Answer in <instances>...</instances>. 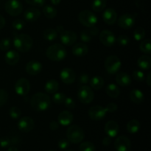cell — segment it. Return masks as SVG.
Masks as SVG:
<instances>
[{"instance_id":"obj_1","label":"cell","mask_w":151,"mask_h":151,"mask_svg":"<svg viewBox=\"0 0 151 151\" xmlns=\"http://www.w3.org/2000/svg\"><path fill=\"white\" fill-rule=\"evenodd\" d=\"M50 97L43 92L35 93L30 100L31 107L36 111H45L50 108Z\"/></svg>"},{"instance_id":"obj_2","label":"cell","mask_w":151,"mask_h":151,"mask_svg":"<svg viewBox=\"0 0 151 151\" xmlns=\"http://www.w3.org/2000/svg\"><path fill=\"white\" fill-rule=\"evenodd\" d=\"M15 48L22 52H27L31 50L33 45V40L27 34H18L13 38Z\"/></svg>"},{"instance_id":"obj_3","label":"cell","mask_w":151,"mask_h":151,"mask_svg":"<svg viewBox=\"0 0 151 151\" xmlns=\"http://www.w3.org/2000/svg\"><path fill=\"white\" fill-rule=\"evenodd\" d=\"M46 55L52 61H60L66 58V50L62 44H55L47 48Z\"/></svg>"},{"instance_id":"obj_4","label":"cell","mask_w":151,"mask_h":151,"mask_svg":"<svg viewBox=\"0 0 151 151\" xmlns=\"http://www.w3.org/2000/svg\"><path fill=\"white\" fill-rule=\"evenodd\" d=\"M66 137L69 142L72 144H78L84 139L85 134L81 127L73 125L69 126L66 131Z\"/></svg>"},{"instance_id":"obj_5","label":"cell","mask_w":151,"mask_h":151,"mask_svg":"<svg viewBox=\"0 0 151 151\" xmlns=\"http://www.w3.org/2000/svg\"><path fill=\"white\" fill-rule=\"evenodd\" d=\"M78 19L81 24L86 27L95 26L98 21L97 16L93 12L88 10H82L78 15Z\"/></svg>"},{"instance_id":"obj_6","label":"cell","mask_w":151,"mask_h":151,"mask_svg":"<svg viewBox=\"0 0 151 151\" xmlns=\"http://www.w3.org/2000/svg\"><path fill=\"white\" fill-rule=\"evenodd\" d=\"M105 69L106 72L111 75L116 74L122 67V62L120 59L116 55H110L106 59Z\"/></svg>"},{"instance_id":"obj_7","label":"cell","mask_w":151,"mask_h":151,"mask_svg":"<svg viewBox=\"0 0 151 151\" xmlns=\"http://www.w3.org/2000/svg\"><path fill=\"white\" fill-rule=\"evenodd\" d=\"M78 97L83 104H89L94 98V91L92 88L88 86H83L78 91Z\"/></svg>"},{"instance_id":"obj_8","label":"cell","mask_w":151,"mask_h":151,"mask_svg":"<svg viewBox=\"0 0 151 151\" xmlns=\"http://www.w3.org/2000/svg\"><path fill=\"white\" fill-rule=\"evenodd\" d=\"M5 11L12 16H17L22 13L23 5L19 0H9L6 2Z\"/></svg>"},{"instance_id":"obj_9","label":"cell","mask_w":151,"mask_h":151,"mask_svg":"<svg viewBox=\"0 0 151 151\" xmlns=\"http://www.w3.org/2000/svg\"><path fill=\"white\" fill-rule=\"evenodd\" d=\"M15 91L16 94L22 97H24L30 90V83L26 78H20L15 83Z\"/></svg>"},{"instance_id":"obj_10","label":"cell","mask_w":151,"mask_h":151,"mask_svg":"<svg viewBox=\"0 0 151 151\" xmlns=\"http://www.w3.org/2000/svg\"><path fill=\"white\" fill-rule=\"evenodd\" d=\"M106 114H107V111H106V108L101 106H92L88 110V116H89L90 119L95 121L103 119L106 116Z\"/></svg>"},{"instance_id":"obj_11","label":"cell","mask_w":151,"mask_h":151,"mask_svg":"<svg viewBox=\"0 0 151 151\" xmlns=\"http://www.w3.org/2000/svg\"><path fill=\"white\" fill-rule=\"evenodd\" d=\"M99 38L102 44L107 47H113L116 43V37L110 30H103L100 33Z\"/></svg>"},{"instance_id":"obj_12","label":"cell","mask_w":151,"mask_h":151,"mask_svg":"<svg viewBox=\"0 0 151 151\" xmlns=\"http://www.w3.org/2000/svg\"><path fill=\"white\" fill-rule=\"evenodd\" d=\"M35 127L34 120L29 116H23L18 122V128L24 133L30 132Z\"/></svg>"},{"instance_id":"obj_13","label":"cell","mask_w":151,"mask_h":151,"mask_svg":"<svg viewBox=\"0 0 151 151\" xmlns=\"http://www.w3.org/2000/svg\"><path fill=\"white\" fill-rule=\"evenodd\" d=\"M60 41L65 46H73L78 40L76 32L71 30H64L60 33Z\"/></svg>"},{"instance_id":"obj_14","label":"cell","mask_w":151,"mask_h":151,"mask_svg":"<svg viewBox=\"0 0 151 151\" xmlns=\"http://www.w3.org/2000/svg\"><path fill=\"white\" fill-rule=\"evenodd\" d=\"M114 147L116 151H129L131 147V140L125 136H119L115 140Z\"/></svg>"},{"instance_id":"obj_15","label":"cell","mask_w":151,"mask_h":151,"mask_svg":"<svg viewBox=\"0 0 151 151\" xmlns=\"http://www.w3.org/2000/svg\"><path fill=\"white\" fill-rule=\"evenodd\" d=\"M118 25L121 28L125 29H130L135 24V18L131 14H123L119 18L117 21Z\"/></svg>"},{"instance_id":"obj_16","label":"cell","mask_w":151,"mask_h":151,"mask_svg":"<svg viewBox=\"0 0 151 151\" xmlns=\"http://www.w3.org/2000/svg\"><path fill=\"white\" fill-rule=\"evenodd\" d=\"M60 78L62 82L65 84H72L75 82L76 73L70 68H64L60 71Z\"/></svg>"},{"instance_id":"obj_17","label":"cell","mask_w":151,"mask_h":151,"mask_svg":"<svg viewBox=\"0 0 151 151\" xmlns=\"http://www.w3.org/2000/svg\"><path fill=\"white\" fill-rule=\"evenodd\" d=\"M83 30L81 33V40L83 43H89L92 40L93 37L96 36L99 33V29L95 26L88 27Z\"/></svg>"},{"instance_id":"obj_18","label":"cell","mask_w":151,"mask_h":151,"mask_svg":"<svg viewBox=\"0 0 151 151\" xmlns=\"http://www.w3.org/2000/svg\"><path fill=\"white\" fill-rule=\"evenodd\" d=\"M42 65L40 62L36 61V60H31L29 61L26 65L25 70L27 74L29 75H37L41 72L42 70Z\"/></svg>"},{"instance_id":"obj_19","label":"cell","mask_w":151,"mask_h":151,"mask_svg":"<svg viewBox=\"0 0 151 151\" xmlns=\"http://www.w3.org/2000/svg\"><path fill=\"white\" fill-rule=\"evenodd\" d=\"M119 131V125L114 120H110L106 122L105 125V132L108 137L110 138H114L118 134Z\"/></svg>"},{"instance_id":"obj_20","label":"cell","mask_w":151,"mask_h":151,"mask_svg":"<svg viewBox=\"0 0 151 151\" xmlns=\"http://www.w3.org/2000/svg\"><path fill=\"white\" fill-rule=\"evenodd\" d=\"M40 16H41V12L35 7H29L27 9L26 11L24 13V17L25 20L30 23L36 22L39 19Z\"/></svg>"},{"instance_id":"obj_21","label":"cell","mask_w":151,"mask_h":151,"mask_svg":"<svg viewBox=\"0 0 151 151\" xmlns=\"http://www.w3.org/2000/svg\"><path fill=\"white\" fill-rule=\"evenodd\" d=\"M103 19L106 24L112 25L116 23L117 20V13L113 8H107L103 12Z\"/></svg>"},{"instance_id":"obj_22","label":"cell","mask_w":151,"mask_h":151,"mask_svg":"<svg viewBox=\"0 0 151 151\" xmlns=\"http://www.w3.org/2000/svg\"><path fill=\"white\" fill-rule=\"evenodd\" d=\"M74 119L73 114L69 111H63L58 116V123L63 126H68L72 122Z\"/></svg>"},{"instance_id":"obj_23","label":"cell","mask_w":151,"mask_h":151,"mask_svg":"<svg viewBox=\"0 0 151 151\" xmlns=\"http://www.w3.org/2000/svg\"><path fill=\"white\" fill-rule=\"evenodd\" d=\"M115 80H116V83L122 87L128 86L131 83V78L130 75L123 72H119V73L117 72Z\"/></svg>"},{"instance_id":"obj_24","label":"cell","mask_w":151,"mask_h":151,"mask_svg":"<svg viewBox=\"0 0 151 151\" xmlns=\"http://www.w3.org/2000/svg\"><path fill=\"white\" fill-rule=\"evenodd\" d=\"M19 59H20V55L15 50H9L4 55L5 62L10 66H14L17 64L19 61Z\"/></svg>"},{"instance_id":"obj_25","label":"cell","mask_w":151,"mask_h":151,"mask_svg":"<svg viewBox=\"0 0 151 151\" xmlns=\"http://www.w3.org/2000/svg\"><path fill=\"white\" fill-rule=\"evenodd\" d=\"M88 48L84 43H78L74 44L72 49V52L77 57H82L88 53Z\"/></svg>"},{"instance_id":"obj_26","label":"cell","mask_w":151,"mask_h":151,"mask_svg":"<svg viewBox=\"0 0 151 151\" xmlns=\"http://www.w3.org/2000/svg\"><path fill=\"white\" fill-rule=\"evenodd\" d=\"M130 99L133 103H136V104H140L144 101L145 96L142 91L139 89H133L132 91L130 92L129 94Z\"/></svg>"},{"instance_id":"obj_27","label":"cell","mask_w":151,"mask_h":151,"mask_svg":"<svg viewBox=\"0 0 151 151\" xmlns=\"http://www.w3.org/2000/svg\"><path fill=\"white\" fill-rule=\"evenodd\" d=\"M137 66L142 70H149L151 67V58L149 55H142L137 60Z\"/></svg>"},{"instance_id":"obj_28","label":"cell","mask_w":151,"mask_h":151,"mask_svg":"<svg viewBox=\"0 0 151 151\" xmlns=\"http://www.w3.org/2000/svg\"><path fill=\"white\" fill-rule=\"evenodd\" d=\"M59 88V83L56 80L51 79L46 83L44 86V89L48 94H54L57 92Z\"/></svg>"},{"instance_id":"obj_29","label":"cell","mask_w":151,"mask_h":151,"mask_svg":"<svg viewBox=\"0 0 151 151\" xmlns=\"http://www.w3.org/2000/svg\"><path fill=\"white\" fill-rule=\"evenodd\" d=\"M106 92L109 97H111V98H116L119 97V94H120V89L114 83H111L107 86L106 88Z\"/></svg>"},{"instance_id":"obj_30","label":"cell","mask_w":151,"mask_h":151,"mask_svg":"<svg viewBox=\"0 0 151 151\" xmlns=\"http://www.w3.org/2000/svg\"><path fill=\"white\" fill-rule=\"evenodd\" d=\"M140 122L137 119H131L127 123L126 129L128 132L131 134H137L140 129Z\"/></svg>"},{"instance_id":"obj_31","label":"cell","mask_w":151,"mask_h":151,"mask_svg":"<svg viewBox=\"0 0 151 151\" xmlns=\"http://www.w3.org/2000/svg\"><path fill=\"white\" fill-rule=\"evenodd\" d=\"M90 86L93 89L100 90L104 86V80L100 76H94L91 80H89Z\"/></svg>"},{"instance_id":"obj_32","label":"cell","mask_w":151,"mask_h":151,"mask_svg":"<svg viewBox=\"0 0 151 151\" xmlns=\"http://www.w3.org/2000/svg\"><path fill=\"white\" fill-rule=\"evenodd\" d=\"M106 0H94L91 3V8L95 12H101L106 8Z\"/></svg>"},{"instance_id":"obj_33","label":"cell","mask_w":151,"mask_h":151,"mask_svg":"<svg viewBox=\"0 0 151 151\" xmlns=\"http://www.w3.org/2000/svg\"><path fill=\"white\" fill-rule=\"evenodd\" d=\"M44 38L47 41H53L57 38L58 32L52 28H47L44 31Z\"/></svg>"},{"instance_id":"obj_34","label":"cell","mask_w":151,"mask_h":151,"mask_svg":"<svg viewBox=\"0 0 151 151\" xmlns=\"http://www.w3.org/2000/svg\"><path fill=\"white\" fill-rule=\"evenodd\" d=\"M43 13L47 19H54L57 15V10L52 6L47 5L43 8Z\"/></svg>"},{"instance_id":"obj_35","label":"cell","mask_w":151,"mask_h":151,"mask_svg":"<svg viewBox=\"0 0 151 151\" xmlns=\"http://www.w3.org/2000/svg\"><path fill=\"white\" fill-rule=\"evenodd\" d=\"M139 49L143 53L150 55L151 53V43L150 39L142 40L139 45Z\"/></svg>"},{"instance_id":"obj_36","label":"cell","mask_w":151,"mask_h":151,"mask_svg":"<svg viewBox=\"0 0 151 151\" xmlns=\"http://www.w3.org/2000/svg\"><path fill=\"white\" fill-rule=\"evenodd\" d=\"M145 37V29L142 27H137L134 32V38L136 41H142Z\"/></svg>"},{"instance_id":"obj_37","label":"cell","mask_w":151,"mask_h":151,"mask_svg":"<svg viewBox=\"0 0 151 151\" xmlns=\"http://www.w3.org/2000/svg\"><path fill=\"white\" fill-rule=\"evenodd\" d=\"M95 146L91 142H83L79 146L80 151H95Z\"/></svg>"},{"instance_id":"obj_38","label":"cell","mask_w":151,"mask_h":151,"mask_svg":"<svg viewBox=\"0 0 151 151\" xmlns=\"http://www.w3.org/2000/svg\"><path fill=\"white\" fill-rule=\"evenodd\" d=\"M65 98H66V95L61 92H55L53 94L52 96V101L54 102L55 104H61L63 103Z\"/></svg>"},{"instance_id":"obj_39","label":"cell","mask_w":151,"mask_h":151,"mask_svg":"<svg viewBox=\"0 0 151 151\" xmlns=\"http://www.w3.org/2000/svg\"><path fill=\"white\" fill-rule=\"evenodd\" d=\"M9 114H10V117L13 119H17L22 115V111L19 108L16 107V106H13L9 111Z\"/></svg>"},{"instance_id":"obj_40","label":"cell","mask_w":151,"mask_h":151,"mask_svg":"<svg viewBox=\"0 0 151 151\" xmlns=\"http://www.w3.org/2000/svg\"><path fill=\"white\" fill-rule=\"evenodd\" d=\"M11 47V41H10V38H3L0 41V49H1L2 51H7Z\"/></svg>"},{"instance_id":"obj_41","label":"cell","mask_w":151,"mask_h":151,"mask_svg":"<svg viewBox=\"0 0 151 151\" xmlns=\"http://www.w3.org/2000/svg\"><path fill=\"white\" fill-rule=\"evenodd\" d=\"M116 41L121 47H126L130 43V38L126 35H119L116 39Z\"/></svg>"},{"instance_id":"obj_42","label":"cell","mask_w":151,"mask_h":151,"mask_svg":"<svg viewBox=\"0 0 151 151\" xmlns=\"http://www.w3.org/2000/svg\"><path fill=\"white\" fill-rule=\"evenodd\" d=\"M133 77H134V80L138 82H142L145 79V76L142 71L141 70H135L133 72Z\"/></svg>"},{"instance_id":"obj_43","label":"cell","mask_w":151,"mask_h":151,"mask_svg":"<svg viewBox=\"0 0 151 151\" xmlns=\"http://www.w3.org/2000/svg\"><path fill=\"white\" fill-rule=\"evenodd\" d=\"M12 26L16 30H22L25 26V23L22 19H16L12 23Z\"/></svg>"},{"instance_id":"obj_44","label":"cell","mask_w":151,"mask_h":151,"mask_svg":"<svg viewBox=\"0 0 151 151\" xmlns=\"http://www.w3.org/2000/svg\"><path fill=\"white\" fill-rule=\"evenodd\" d=\"M10 145H13L12 138H10L8 137H4L0 139V147L2 148L8 147Z\"/></svg>"},{"instance_id":"obj_45","label":"cell","mask_w":151,"mask_h":151,"mask_svg":"<svg viewBox=\"0 0 151 151\" xmlns=\"http://www.w3.org/2000/svg\"><path fill=\"white\" fill-rule=\"evenodd\" d=\"M7 99H8V94L7 91L0 88V107L5 104L6 102L7 101Z\"/></svg>"},{"instance_id":"obj_46","label":"cell","mask_w":151,"mask_h":151,"mask_svg":"<svg viewBox=\"0 0 151 151\" xmlns=\"http://www.w3.org/2000/svg\"><path fill=\"white\" fill-rule=\"evenodd\" d=\"M27 3L28 4L31 6H33V7H39L44 6V4H45L46 0H25Z\"/></svg>"},{"instance_id":"obj_47","label":"cell","mask_w":151,"mask_h":151,"mask_svg":"<svg viewBox=\"0 0 151 151\" xmlns=\"http://www.w3.org/2000/svg\"><path fill=\"white\" fill-rule=\"evenodd\" d=\"M63 103L69 109H73L75 108V102L72 97H66Z\"/></svg>"},{"instance_id":"obj_48","label":"cell","mask_w":151,"mask_h":151,"mask_svg":"<svg viewBox=\"0 0 151 151\" xmlns=\"http://www.w3.org/2000/svg\"><path fill=\"white\" fill-rule=\"evenodd\" d=\"M58 147L60 150H66L69 147V140L66 139H61L58 141Z\"/></svg>"},{"instance_id":"obj_49","label":"cell","mask_w":151,"mask_h":151,"mask_svg":"<svg viewBox=\"0 0 151 151\" xmlns=\"http://www.w3.org/2000/svg\"><path fill=\"white\" fill-rule=\"evenodd\" d=\"M89 76H88V74L86 73H83L81 74L79 76L78 78V81L81 84H86L89 82Z\"/></svg>"},{"instance_id":"obj_50","label":"cell","mask_w":151,"mask_h":151,"mask_svg":"<svg viewBox=\"0 0 151 151\" xmlns=\"http://www.w3.org/2000/svg\"><path fill=\"white\" fill-rule=\"evenodd\" d=\"M105 108H106V111H107V113H109V112L112 113V112H114L117 110L118 106L116 103H109V104H108Z\"/></svg>"},{"instance_id":"obj_51","label":"cell","mask_w":151,"mask_h":151,"mask_svg":"<svg viewBox=\"0 0 151 151\" xmlns=\"http://www.w3.org/2000/svg\"><path fill=\"white\" fill-rule=\"evenodd\" d=\"M59 128V124L56 121H52L50 123V128L52 131H56Z\"/></svg>"},{"instance_id":"obj_52","label":"cell","mask_w":151,"mask_h":151,"mask_svg":"<svg viewBox=\"0 0 151 151\" xmlns=\"http://www.w3.org/2000/svg\"><path fill=\"white\" fill-rule=\"evenodd\" d=\"M103 144L105 146H109L111 144V138L109 137H105L103 139Z\"/></svg>"},{"instance_id":"obj_53","label":"cell","mask_w":151,"mask_h":151,"mask_svg":"<svg viewBox=\"0 0 151 151\" xmlns=\"http://www.w3.org/2000/svg\"><path fill=\"white\" fill-rule=\"evenodd\" d=\"M4 26H5V19L1 15H0V29L4 28Z\"/></svg>"},{"instance_id":"obj_54","label":"cell","mask_w":151,"mask_h":151,"mask_svg":"<svg viewBox=\"0 0 151 151\" xmlns=\"http://www.w3.org/2000/svg\"><path fill=\"white\" fill-rule=\"evenodd\" d=\"M55 30L58 33L60 34L64 31V27H63V26H62V25H58V26L56 27Z\"/></svg>"},{"instance_id":"obj_55","label":"cell","mask_w":151,"mask_h":151,"mask_svg":"<svg viewBox=\"0 0 151 151\" xmlns=\"http://www.w3.org/2000/svg\"><path fill=\"white\" fill-rule=\"evenodd\" d=\"M146 83L148 85V86H151V72H149L148 75H147V78H146Z\"/></svg>"},{"instance_id":"obj_56","label":"cell","mask_w":151,"mask_h":151,"mask_svg":"<svg viewBox=\"0 0 151 151\" xmlns=\"http://www.w3.org/2000/svg\"><path fill=\"white\" fill-rule=\"evenodd\" d=\"M51 3L54 5H58L60 2H61V0H50Z\"/></svg>"},{"instance_id":"obj_57","label":"cell","mask_w":151,"mask_h":151,"mask_svg":"<svg viewBox=\"0 0 151 151\" xmlns=\"http://www.w3.org/2000/svg\"><path fill=\"white\" fill-rule=\"evenodd\" d=\"M7 151H19L17 149V147H13V146H11V147H9L8 149H7Z\"/></svg>"},{"instance_id":"obj_58","label":"cell","mask_w":151,"mask_h":151,"mask_svg":"<svg viewBox=\"0 0 151 151\" xmlns=\"http://www.w3.org/2000/svg\"><path fill=\"white\" fill-rule=\"evenodd\" d=\"M66 151H74V150H66Z\"/></svg>"},{"instance_id":"obj_59","label":"cell","mask_w":151,"mask_h":151,"mask_svg":"<svg viewBox=\"0 0 151 151\" xmlns=\"http://www.w3.org/2000/svg\"><path fill=\"white\" fill-rule=\"evenodd\" d=\"M48 151H55V150H48Z\"/></svg>"}]
</instances>
